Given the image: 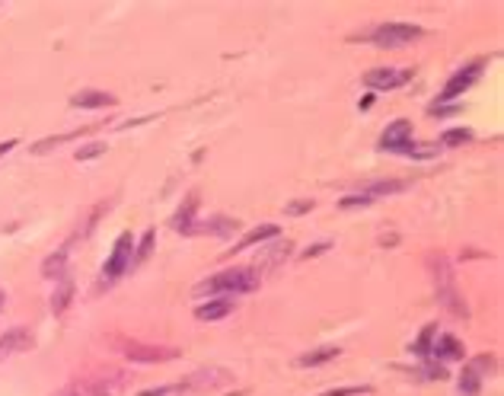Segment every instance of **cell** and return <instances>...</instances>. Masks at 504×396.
<instances>
[{"label": "cell", "instance_id": "obj_32", "mask_svg": "<svg viewBox=\"0 0 504 396\" xmlns=\"http://www.w3.org/2000/svg\"><path fill=\"white\" fill-rule=\"evenodd\" d=\"M99 154H105V144H87V147H80L74 157L77 160H96Z\"/></svg>", "mask_w": 504, "mask_h": 396}, {"label": "cell", "instance_id": "obj_7", "mask_svg": "<svg viewBox=\"0 0 504 396\" xmlns=\"http://www.w3.org/2000/svg\"><path fill=\"white\" fill-rule=\"evenodd\" d=\"M131 256H134V240H131V233H122V237L115 240L112 256H109V262H105V269H103V282L105 284H112L115 278H122V275L128 272Z\"/></svg>", "mask_w": 504, "mask_h": 396}, {"label": "cell", "instance_id": "obj_30", "mask_svg": "<svg viewBox=\"0 0 504 396\" xmlns=\"http://www.w3.org/2000/svg\"><path fill=\"white\" fill-rule=\"evenodd\" d=\"M313 211V202H306V198H297V202L284 205V214H291V218H300V214H310Z\"/></svg>", "mask_w": 504, "mask_h": 396}, {"label": "cell", "instance_id": "obj_11", "mask_svg": "<svg viewBox=\"0 0 504 396\" xmlns=\"http://www.w3.org/2000/svg\"><path fill=\"white\" fill-rule=\"evenodd\" d=\"M412 80V71H392V67H377L364 77V83L370 90H392V87H402Z\"/></svg>", "mask_w": 504, "mask_h": 396}, {"label": "cell", "instance_id": "obj_25", "mask_svg": "<svg viewBox=\"0 0 504 396\" xmlns=\"http://www.w3.org/2000/svg\"><path fill=\"white\" fill-rule=\"evenodd\" d=\"M434 358H463V345L453 335H443L434 348Z\"/></svg>", "mask_w": 504, "mask_h": 396}, {"label": "cell", "instance_id": "obj_36", "mask_svg": "<svg viewBox=\"0 0 504 396\" xmlns=\"http://www.w3.org/2000/svg\"><path fill=\"white\" fill-rule=\"evenodd\" d=\"M166 393H173V387H157V390H144L140 396H166Z\"/></svg>", "mask_w": 504, "mask_h": 396}, {"label": "cell", "instance_id": "obj_38", "mask_svg": "<svg viewBox=\"0 0 504 396\" xmlns=\"http://www.w3.org/2000/svg\"><path fill=\"white\" fill-rule=\"evenodd\" d=\"M3 304H7V294H3V291H0V310H3Z\"/></svg>", "mask_w": 504, "mask_h": 396}, {"label": "cell", "instance_id": "obj_1", "mask_svg": "<svg viewBox=\"0 0 504 396\" xmlns=\"http://www.w3.org/2000/svg\"><path fill=\"white\" fill-rule=\"evenodd\" d=\"M428 269H431V278H434L437 304L450 310L453 317H470L466 300L460 298L456 282H453V265H450V259H447L443 253H431V256H428Z\"/></svg>", "mask_w": 504, "mask_h": 396}, {"label": "cell", "instance_id": "obj_29", "mask_svg": "<svg viewBox=\"0 0 504 396\" xmlns=\"http://www.w3.org/2000/svg\"><path fill=\"white\" fill-rule=\"evenodd\" d=\"M470 138H472V132H466V128H453V132H447L441 138V144H443V147H456V144L470 141Z\"/></svg>", "mask_w": 504, "mask_h": 396}, {"label": "cell", "instance_id": "obj_9", "mask_svg": "<svg viewBox=\"0 0 504 396\" xmlns=\"http://www.w3.org/2000/svg\"><path fill=\"white\" fill-rule=\"evenodd\" d=\"M409 141H412V122L409 118H396L392 125H386V132L380 138V147L390 150V154H399Z\"/></svg>", "mask_w": 504, "mask_h": 396}, {"label": "cell", "instance_id": "obj_21", "mask_svg": "<svg viewBox=\"0 0 504 396\" xmlns=\"http://www.w3.org/2000/svg\"><path fill=\"white\" fill-rule=\"evenodd\" d=\"M409 179H374V183L364 185V195L367 198H377V195H396V192H406L409 189Z\"/></svg>", "mask_w": 504, "mask_h": 396}, {"label": "cell", "instance_id": "obj_22", "mask_svg": "<svg viewBox=\"0 0 504 396\" xmlns=\"http://www.w3.org/2000/svg\"><path fill=\"white\" fill-rule=\"evenodd\" d=\"M64 265H67V247L58 249V253H52L48 259H45V262H42V275H45V278H61Z\"/></svg>", "mask_w": 504, "mask_h": 396}, {"label": "cell", "instance_id": "obj_27", "mask_svg": "<svg viewBox=\"0 0 504 396\" xmlns=\"http://www.w3.org/2000/svg\"><path fill=\"white\" fill-rule=\"evenodd\" d=\"M109 208H112V202H99V205H96L93 214H90V220H87V227L80 230L77 237H90V233H93V227L99 224V218H103V214H109Z\"/></svg>", "mask_w": 504, "mask_h": 396}, {"label": "cell", "instance_id": "obj_13", "mask_svg": "<svg viewBox=\"0 0 504 396\" xmlns=\"http://www.w3.org/2000/svg\"><path fill=\"white\" fill-rule=\"evenodd\" d=\"M96 128H105V125H87V128H77V132H70V134H52V138H42V141H35L32 147H29V154H35V157H42V154H52L54 147H61V144L74 141V138H80V134L96 132Z\"/></svg>", "mask_w": 504, "mask_h": 396}, {"label": "cell", "instance_id": "obj_26", "mask_svg": "<svg viewBox=\"0 0 504 396\" xmlns=\"http://www.w3.org/2000/svg\"><path fill=\"white\" fill-rule=\"evenodd\" d=\"M154 240H157V233H154V230H147V233H144V237H140L138 249H134V265H140V262H147V256H150V249H154Z\"/></svg>", "mask_w": 504, "mask_h": 396}, {"label": "cell", "instance_id": "obj_33", "mask_svg": "<svg viewBox=\"0 0 504 396\" xmlns=\"http://www.w3.org/2000/svg\"><path fill=\"white\" fill-rule=\"evenodd\" d=\"M472 368H476L479 374H485V371H495V355H479V358L472 361Z\"/></svg>", "mask_w": 504, "mask_h": 396}, {"label": "cell", "instance_id": "obj_15", "mask_svg": "<svg viewBox=\"0 0 504 396\" xmlns=\"http://www.w3.org/2000/svg\"><path fill=\"white\" fill-rule=\"evenodd\" d=\"M287 256H291V240H278L271 249H265V253L259 256V265H255V272H259V278H262V272H271V269H278L281 262H284Z\"/></svg>", "mask_w": 504, "mask_h": 396}, {"label": "cell", "instance_id": "obj_18", "mask_svg": "<svg viewBox=\"0 0 504 396\" xmlns=\"http://www.w3.org/2000/svg\"><path fill=\"white\" fill-rule=\"evenodd\" d=\"M275 237H278V224H262V227H255L252 233H246V237L240 240L227 256H236V253H243V249L255 247V243H262V240H275Z\"/></svg>", "mask_w": 504, "mask_h": 396}, {"label": "cell", "instance_id": "obj_2", "mask_svg": "<svg viewBox=\"0 0 504 396\" xmlns=\"http://www.w3.org/2000/svg\"><path fill=\"white\" fill-rule=\"evenodd\" d=\"M421 36H425V29L415 26V23H380L367 32H357L355 42L361 39V42H374L380 48H399V45H409Z\"/></svg>", "mask_w": 504, "mask_h": 396}, {"label": "cell", "instance_id": "obj_8", "mask_svg": "<svg viewBox=\"0 0 504 396\" xmlns=\"http://www.w3.org/2000/svg\"><path fill=\"white\" fill-rule=\"evenodd\" d=\"M479 74H482V61H472V64H466L463 71H456L450 80H447V87H443V93H441V103H447V99H456L463 90H470L472 83H476Z\"/></svg>", "mask_w": 504, "mask_h": 396}, {"label": "cell", "instance_id": "obj_14", "mask_svg": "<svg viewBox=\"0 0 504 396\" xmlns=\"http://www.w3.org/2000/svg\"><path fill=\"white\" fill-rule=\"evenodd\" d=\"M70 106L74 109H105V106H115V96L112 93H103V90H80L70 96Z\"/></svg>", "mask_w": 504, "mask_h": 396}, {"label": "cell", "instance_id": "obj_19", "mask_svg": "<svg viewBox=\"0 0 504 396\" xmlns=\"http://www.w3.org/2000/svg\"><path fill=\"white\" fill-rule=\"evenodd\" d=\"M342 348L339 345H322V348H313V352H304L300 358H297V368H319V364H326V361L339 358Z\"/></svg>", "mask_w": 504, "mask_h": 396}, {"label": "cell", "instance_id": "obj_34", "mask_svg": "<svg viewBox=\"0 0 504 396\" xmlns=\"http://www.w3.org/2000/svg\"><path fill=\"white\" fill-rule=\"evenodd\" d=\"M357 393H370V387H342V390H326L322 396H357Z\"/></svg>", "mask_w": 504, "mask_h": 396}, {"label": "cell", "instance_id": "obj_20", "mask_svg": "<svg viewBox=\"0 0 504 396\" xmlns=\"http://www.w3.org/2000/svg\"><path fill=\"white\" fill-rule=\"evenodd\" d=\"M236 227H240V224H236V218H224V214H218V218H208L204 224H195V227H191V233L204 230V233H214V237H230Z\"/></svg>", "mask_w": 504, "mask_h": 396}, {"label": "cell", "instance_id": "obj_4", "mask_svg": "<svg viewBox=\"0 0 504 396\" xmlns=\"http://www.w3.org/2000/svg\"><path fill=\"white\" fill-rule=\"evenodd\" d=\"M112 348L118 355H125L128 361H138V364H160V361L179 358V348H169V345H144L138 339H128V335H115Z\"/></svg>", "mask_w": 504, "mask_h": 396}, {"label": "cell", "instance_id": "obj_12", "mask_svg": "<svg viewBox=\"0 0 504 396\" xmlns=\"http://www.w3.org/2000/svg\"><path fill=\"white\" fill-rule=\"evenodd\" d=\"M198 202H201V192H195L191 189L189 195H185V202H182V208L173 214V230H179V233H191V227H195V214H198Z\"/></svg>", "mask_w": 504, "mask_h": 396}, {"label": "cell", "instance_id": "obj_37", "mask_svg": "<svg viewBox=\"0 0 504 396\" xmlns=\"http://www.w3.org/2000/svg\"><path fill=\"white\" fill-rule=\"evenodd\" d=\"M13 147H17V138H10V141H3V144H0V157H3V154H10Z\"/></svg>", "mask_w": 504, "mask_h": 396}, {"label": "cell", "instance_id": "obj_35", "mask_svg": "<svg viewBox=\"0 0 504 396\" xmlns=\"http://www.w3.org/2000/svg\"><path fill=\"white\" fill-rule=\"evenodd\" d=\"M326 249H329V243H316V247H310L304 253V259H310V256H319V253H326Z\"/></svg>", "mask_w": 504, "mask_h": 396}, {"label": "cell", "instance_id": "obj_31", "mask_svg": "<svg viewBox=\"0 0 504 396\" xmlns=\"http://www.w3.org/2000/svg\"><path fill=\"white\" fill-rule=\"evenodd\" d=\"M374 202V198H367L364 192L361 195H348V198H342L339 202V208H345V211H351V208H367V205Z\"/></svg>", "mask_w": 504, "mask_h": 396}, {"label": "cell", "instance_id": "obj_23", "mask_svg": "<svg viewBox=\"0 0 504 396\" xmlns=\"http://www.w3.org/2000/svg\"><path fill=\"white\" fill-rule=\"evenodd\" d=\"M479 390H482V374H479L472 364H466V368H463V377H460V393L479 396Z\"/></svg>", "mask_w": 504, "mask_h": 396}, {"label": "cell", "instance_id": "obj_3", "mask_svg": "<svg viewBox=\"0 0 504 396\" xmlns=\"http://www.w3.org/2000/svg\"><path fill=\"white\" fill-rule=\"evenodd\" d=\"M259 284V272L255 269H227V272L214 275L208 282L195 284V294H240V291H252Z\"/></svg>", "mask_w": 504, "mask_h": 396}, {"label": "cell", "instance_id": "obj_10", "mask_svg": "<svg viewBox=\"0 0 504 396\" xmlns=\"http://www.w3.org/2000/svg\"><path fill=\"white\" fill-rule=\"evenodd\" d=\"M35 339L29 329H23V326H17V329H7V333L0 335V361L10 358V355L17 352H26V348H32Z\"/></svg>", "mask_w": 504, "mask_h": 396}, {"label": "cell", "instance_id": "obj_16", "mask_svg": "<svg viewBox=\"0 0 504 396\" xmlns=\"http://www.w3.org/2000/svg\"><path fill=\"white\" fill-rule=\"evenodd\" d=\"M233 313V298H214L208 300V304H201L198 310H195V317L198 320H208V323H214V320H224Z\"/></svg>", "mask_w": 504, "mask_h": 396}, {"label": "cell", "instance_id": "obj_28", "mask_svg": "<svg viewBox=\"0 0 504 396\" xmlns=\"http://www.w3.org/2000/svg\"><path fill=\"white\" fill-rule=\"evenodd\" d=\"M431 339H434V326H425V333H421V339H418L412 348H415V355H421V358H428L431 355Z\"/></svg>", "mask_w": 504, "mask_h": 396}, {"label": "cell", "instance_id": "obj_24", "mask_svg": "<svg viewBox=\"0 0 504 396\" xmlns=\"http://www.w3.org/2000/svg\"><path fill=\"white\" fill-rule=\"evenodd\" d=\"M402 157H412V160H428V157H437V144H418L409 141L406 147L399 150Z\"/></svg>", "mask_w": 504, "mask_h": 396}, {"label": "cell", "instance_id": "obj_6", "mask_svg": "<svg viewBox=\"0 0 504 396\" xmlns=\"http://www.w3.org/2000/svg\"><path fill=\"white\" fill-rule=\"evenodd\" d=\"M122 374L118 371H103V374H93V377H83L74 384V393L77 396H115L122 387Z\"/></svg>", "mask_w": 504, "mask_h": 396}, {"label": "cell", "instance_id": "obj_5", "mask_svg": "<svg viewBox=\"0 0 504 396\" xmlns=\"http://www.w3.org/2000/svg\"><path fill=\"white\" fill-rule=\"evenodd\" d=\"M227 384H233V371L227 368H201L189 377H182L173 387V393H211V390H224Z\"/></svg>", "mask_w": 504, "mask_h": 396}, {"label": "cell", "instance_id": "obj_17", "mask_svg": "<svg viewBox=\"0 0 504 396\" xmlns=\"http://www.w3.org/2000/svg\"><path fill=\"white\" fill-rule=\"evenodd\" d=\"M70 300H74V278H70V275H61V278H58V288H54V294H52L54 317H61L64 310L70 307Z\"/></svg>", "mask_w": 504, "mask_h": 396}]
</instances>
